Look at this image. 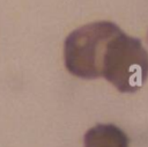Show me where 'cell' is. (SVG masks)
Here are the masks:
<instances>
[{"label": "cell", "mask_w": 148, "mask_h": 147, "mask_svg": "<svg viewBox=\"0 0 148 147\" xmlns=\"http://www.w3.org/2000/svg\"><path fill=\"white\" fill-rule=\"evenodd\" d=\"M84 147H128V137L113 124H97L83 138Z\"/></svg>", "instance_id": "cell-3"}, {"label": "cell", "mask_w": 148, "mask_h": 147, "mask_svg": "<svg viewBox=\"0 0 148 147\" xmlns=\"http://www.w3.org/2000/svg\"><path fill=\"white\" fill-rule=\"evenodd\" d=\"M120 28L110 21H98L72 31L64 46L67 71L82 79L101 78V63L109 39Z\"/></svg>", "instance_id": "cell-2"}, {"label": "cell", "mask_w": 148, "mask_h": 147, "mask_svg": "<svg viewBox=\"0 0 148 147\" xmlns=\"http://www.w3.org/2000/svg\"><path fill=\"white\" fill-rule=\"evenodd\" d=\"M101 76L120 93H135L148 78V52L139 38L118 30L106 43Z\"/></svg>", "instance_id": "cell-1"}]
</instances>
